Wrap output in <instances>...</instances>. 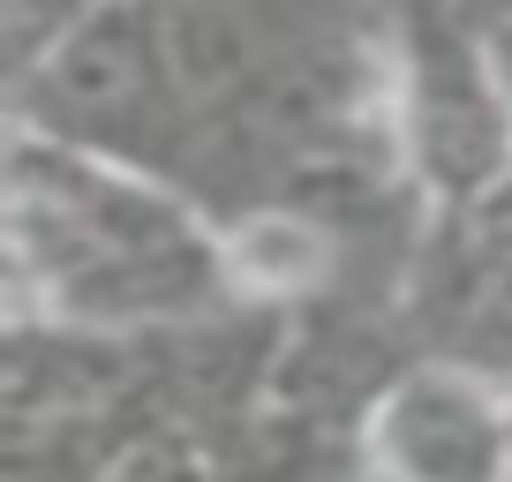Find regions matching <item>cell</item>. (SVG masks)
<instances>
[{"instance_id":"obj_1","label":"cell","mask_w":512,"mask_h":482,"mask_svg":"<svg viewBox=\"0 0 512 482\" xmlns=\"http://www.w3.org/2000/svg\"><path fill=\"white\" fill-rule=\"evenodd\" d=\"M234 264H241V279H249V287H302V279L324 264V249H317V234H309V226L264 219V226H249V234L234 241Z\"/></svg>"}]
</instances>
